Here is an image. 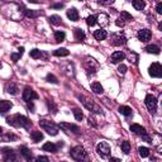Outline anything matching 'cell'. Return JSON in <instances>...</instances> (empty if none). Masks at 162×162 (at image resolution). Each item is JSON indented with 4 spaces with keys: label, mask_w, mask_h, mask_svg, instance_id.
Segmentation results:
<instances>
[{
    "label": "cell",
    "mask_w": 162,
    "mask_h": 162,
    "mask_svg": "<svg viewBox=\"0 0 162 162\" xmlns=\"http://www.w3.org/2000/svg\"><path fill=\"white\" fill-rule=\"evenodd\" d=\"M3 13L8 18H10L13 20H20L24 17V14H25L23 5L14 4V3H8V4H6L3 8Z\"/></svg>",
    "instance_id": "1"
},
{
    "label": "cell",
    "mask_w": 162,
    "mask_h": 162,
    "mask_svg": "<svg viewBox=\"0 0 162 162\" xmlns=\"http://www.w3.org/2000/svg\"><path fill=\"white\" fill-rule=\"evenodd\" d=\"M6 123L13 125V127H17V128H25V129H29L32 127V122L24 115H20V114H15L13 117H8L6 118Z\"/></svg>",
    "instance_id": "2"
},
{
    "label": "cell",
    "mask_w": 162,
    "mask_h": 162,
    "mask_svg": "<svg viewBox=\"0 0 162 162\" xmlns=\"http://www.w3.org/2000/svg\"><path fill=\"white\" fill-rule=\"evenodd\" d=\"M84 68H85V71L90 75H94L96 74V71L99 70V63L98 61L93 57H90V56H86L85 58H84Z\"/></svg>",
    "instance_id": "3"
},
{
    "label": "cell",
    "mask_w": 162,
    "mask_h": 162,
    "mask_svg": "<svg viewBox=\"0 0 162 162\" xmlns=\"http://www.w3.org/2000/svg\"><path fill=\"white\" fill-rule=\"evenodd\" d=\"M39 125H41L42 129H45L48 133V134H51V136L58 134V125H56L53 122H50V121H47V119H41Z\"/></svg>",
    "instance_id": "4"
},
{
    "label": "cell",
    "mask_w": 162,
    "mask_h": 162,
    "mask_svg": "<svg viewBox=\"0 0 162 162\" xmlns=\"http://www.w3.org/2000/svg\"><path fill=\"white\" fill-rule=\"evenodd\" d=\"M79 99L82 101L84 105H85V108L89 109L90 111H94V113H96V114H103V109L96 103H94L93 100H90V99H88V98L82 96V95L79 96Z\"/></svg>",
    "instance_id": "5"
},
{
    "label": "cell",
    "mask_w": 162,
    "mask_h": 162,
    "mask_svg": "<svg viewBox=\"0 0 162 162\" xmlns=\"http://www.w3.org/2000/svg\"><path fill=\"white\" fill-rule=\"evenodd\" d=\"M58 128H61L65 133H67V134H75V136H79L81 133V129L79 128L77 125L75 124H71V123H66V122H61Z\"/></svg>",
    "instance_id": "6"
},
{
    "label": "cell",
    "mask_w": 162,
    "mask_h": 162,
    "mask_svg": "<svg viewBox=\"0 0 162 162\" xmlns=\"http://www.w3.org/2000/svg\"><path fill=\"white\" fill-rule=\"evenodd\" d=\"M70 154L75 161H82V160H86V151L82 146H76L74 148H71L70 151Z\"/></svg>",
    "instance_id": "7"
},
{
    "label": "cell",
    "mask_w": 162,
    "mask_h": 162,
    "mask_svg": "<svg viewBox=\"0 0 162 162\" xmlns=\"http://www.w3.org/2000/svg\"><path fill=\"white\" fill-rule=\"evenodd\" d=\"M96 152L101 158H108L110 156V147L107 142H100L96 146Z\"/></svg>",
    "instance_id": "8"
},
{
    "label": "cell",
    "mask_w": 162,
    "mask_h": 162,
    "mask_svg": "<svg viewBox=\"0 0 162 162\" xmlns=\"http://www.w3.org/2000/svg\"><path fill=\"white\" fill-rule=\"evenodd\" d=\"M146 107L147 109H148L150 113H152V114H154L157 110V99L156 96H153L152 94H148L146 96Z\"/></svg>",
    "instance_id": "9"
},
{
    "label": "cell",
    "mask_w": 162,
    "mask_h": 162,
    "mask_svg": "<svg viewBox=\"0 0 162 162\" xmlns=\"http://www.w3.org/2000/svg\"><path fill=\"white\" fill-rule=\"evenodd\" d=\"M148 72L152 77H157V79H160V77L162 76V66L158 62H153L148 68Z\"/></svg>",
    "instance_id": "10"
},
{
    "label": "cell",
    "mask_w": 162,
    "mask_h": 162,
    "mask_svg": "<svg viewBox=\"0 0 162 162\" xmlns=\"http://www.w3.org/2000/svg\"><path fill=\"white\" fill-rule=\"evenodd\" d=\"M38 99V94L34 91L33 89L31 88H25L24 91H23V100L24 101H33V100H36Z\"/></svg>",
    "instance_id": "11"
},
{
    "label": "cell",
    "mask_w": 162,
    "mask_h": 162,
    "mask_svg": "<svg viewBox=\"0 0 162 162\" xmlns=\"http://www.w3.org/2000/svg\"><path fill=\"white\" fill-rule=\"evenodd\" d=\"M110 41L113 46H123L127 43V38L122 34H111Z\"/></svg>",
    "instance_id": "12"
},
{
    "label": "cell",
    "mask_w": 162,
    "mask_h": 162,
    "mask_svg": "<svg viewBox=\"0 0 162 162\" xmlns=\"http://www.w3.org/2000/svg\"><path fill=\"white\" fill-rule=\"evenodd\" d=\"M151 37H152V32L150 29H142L138 32V39L141 42H144L146 43V42H148L151 39Z\"/></svg>",
    "instance_id": "13"
},
{
    "label": "cell",
    "mask_w": 162,
    "mask_h": 162,
    "mask_svg": "<svg viewBox=\"0 0 162 162\" xmlns=\"http://www.w3.org/2000/svg\"><path fill=\"white\" fill-rule=\"evenodd\" d=\"M2 151H3V153H4V157H3L4 161L9 162V161H15V160H17L15 154H14V152H13L12 148H8V147H5V148H3Z\"/></svg>",
    "instance_id": "14"
},
{
    "label": "cell",
    "mask_w": 162,
    "mask_h": 162,
    "mask_svg": "<svg viewBox=\"0 0 162 162\" xmlns=\"http://www.w3.org/2000/svg\"><path fill=\"white\" fill-rule=\"evenodd\" d=\"M96 23H99L101 27H107L109 24V17L105 13L98 14L96 15Z\"/></svg>",
    "instance_id": "15"
},
{
    "label": "cell",
    "mask_w": 162,
    "mask_h": 162,
    "mask_svg": "<svg viewBox=\"0 0 162 162\" xmlns=\"http://www.w3.org/2000/svg\"><path fill=\"white\" fill-rule=\"evenodd\" d=\"M124 57H125V55L123 52L117 51V52H114V53L111 55L110 61H111V63H119V62H122L124 60Z\"/></svg>",
    "instance_id": "16"
},
{
    "label": "cell",
    "mask_w": 162,
    "mask_h": 162,
    "mask_svg": "<svg viewBox=\"0 0 162 162\" xmlns=\"http://www.w3.org/2000/svg\"><path fill=\"white\" fill-rule=\"evenodd\" d=\"M131 132L134 133V134H137V136H142L146 133V129L139 124H132L131 125Z\"/></svg>",
    "instance_id": "17"
},
{
    "label": "cell",
    "mask_w": 162,
    "mask_h": 162,
    "mask_svg": "<svg viewBox=\"0 0 162 162\" xmlns=\"http://www.w3.org/2000/svg\"><path fill=\"white\" fill-rule=\"evenodd\" d=\"M13 108V103L8 100H2L0 101V113H6Z\"/></svg>",
    "instance_id": "18"
},
{
    "label": "cell",
    "mask_w": 162,
    "mask_h": 162,
    "mask_svg": "<svg viewBox=\"0 0 162 162\" xmlns=\"http://www.w3.org/2000/svg\"><path fill=\"white\" fill-rule=\"evenodd\" d=\"M42 150H43L45 152L56 153V152H57V150H58V147L56 146V144H53V143H51V142H47V143H45V144H43V147H42Z\"/></svg>",
    "instance_id": "19"
},
{
    "label": "cell",
    "mask_w": 162,
    "mask_h": 162,
    "mask_svg": "<svg viewBox=\"0 0 162 162\" xmlns=\"http://www.w3.org/2000/svg\"><path fill=\"white\" fill-rule=\"evenodd\" d=\"M42 14H43V13H42L41 10H36V9H28V10H25V15L28 18H31V19H36V18L41 17Z\"/></svg>",
    "instance_id": "20"
},
{
    "label": "cell",
    "mask_w": 162,
    "mask_h": 162,
    "mask_svg": "<svg viewBox=\"0 0 162 162\" xmlns=\"http://www.w3.org/2000/svg\"><path fill=\"white\" fill-rule=\"evenodd\" d=\"M66 14H67V18H68V19H71L72 22H77V20H79V12H77L75 8L68 9Z\"/></svg>",
    "instance_id": "21"
},
{
    "label": "cell",
    "mask_w": 162,
    "mask_h": 162,
    "mask_svg": "<svg viewBox=\"0 0 162 162\" xmlns=\"http://www.w3.org/2000/svg\"><path fill=\"white\" fill-rule=\"evenodd\" d=\"M94 37L98 41H104L105 38L108 37V33H107V31H104V29H98V31L94 32Z\"/></svg>",
    "instance_id": "22"
},
{
    "label": "cell",
    "mask_w": 162,
    "mask_h": 162,
    "mask_svg": "<svg viewBox=\"0 0 162 162\" xmlns=\"http://www.w3.org/2000/svg\"><path fill=\"white\" fill-rule=\"evenodd\" d=\"M19 151H20V153H22V156H23L27 161H31V160H32V152H31L29 150H28L25 146H22V147H20Z\"/></svg>",
    "instance_id": "23"
},
{
    "label": "cell",
    "mask_w": 162,
    "mask_h": 162,
    "mask_svg": "<svg viewBox=\"0 0 162 162\" xmlns=\"http://www.w3.org/2000/svg\"><path fill=\"white\" fill-rule=\"evenodd\" d=\"M144 51L147 53H153V55H160V47L156 46V45H148L146 48H144Z\"/></svg>",
    "instance_id": "24"
},
{
    "label": "cell",
    "mask_w": 162,
    "mask_h": 162,
    "mask_svg": "<svg viewBox=\"0 0 162 162\" xmlns=\"http://www.w3.org/2000/svg\"><path fill=\"white\" fill-rule=\"evenodd\" d=\"M74 33H75V39L76 41L81 42V41L85 39V33H84V31L81 29V28H75Z\"/></svg>",
    "instance_id": "25"
},
{
    "label": "cell",
    "mask_w": 162,
    "mask_h": 162,
    "mask_svg": "<svg viewBox=\"0 0 162 162\" xmlns=\"http://www.w3.org/2000/svg\"><path fill=\"white\" fill-rule=\"evenodd\" d=\"M18 86L15 85V84H13V82H10V84H8V86H6V93H9V94H12V95H18Z\"/></svg>",
    "instance_id": "26"
},
{
    "label": "cell",
    "mask_w": 162,
    "mask_h": 162,
    "mask_svg": "<svg viewBox=\"0 0 162 162\" xmlns=\"http://www.w3.org/2000/svg\"><path fill=\"white\" fill-rule=\"evenodd\" d=\"M91 90H93V93H95V94H101L104 91L101 84H99V82H93L91 84Z\"/></svg>",
    "instance_id": "27"
},
{
    "label": "cell",
    "mask_w": 162,
    "mask_h": 162,
    "mask_svg": "<svg viewBox=\"0 0 162 162\" xmlns=\"http://www.w3.org/2000/svg\"><path fill=\"white\" fill-rule=\"evenodd\" d=\"M31 138L33 139V142H41L43 139V133L42 132H32L31 133Z\"/></svg>",
    "instance_id": "28"
},
{
    "label": "cell",
    "mask_w": 162,
    "mask_h": 162,
    "mask_svg": "<svg viewBox=\"0 0 162 162\" xmlns=\"http://www.w3.org/2000/svg\"><path fill=\"white\" fill-rule=\"evenodd\" d=\"M132 4H133V6H134L136 10H143L144 6H146V3L143 2V0H133Z\"/></svg>",
    "instance_id": "29"
},
{
    "label": "cell",
    "mask_w": 162,
    "mask_h": 162,
    "mask_svg": "<svg viewBox=\"0 0 162 162\" xmlns=\"http://www.w3.org/2000/svg\"><path fill=\"white\" fill-rule=\"evenodd\" d=\"M66 38V33L65 32H62V31H57L55 33V39L57 43H61V42H63Z\"/></svg>",
    "instance_id": "30"
},
{
    "label": "cell",
    "mask_w": 162,
    "mask_h": 162,
    "mask_svg": "<svg viewBox=\"0 0 162 162\" xmlns=\"http://www.w3.org/2000/svg\"><path fill=\"white\" fill-rule=\"evenodd\" d=\"M55 56H57V57H63V56H68L70 55V51L67 48H58V50H56L53 52Z\"/></svg>",
    "instance_id": "31"
},
{
    "label": "cell",
    "mask_w": 162,
    "mask_h": 162,
    "mask_svg": "<svg viewBox=\"0 0 162 162\" xmlns=\"http://www.w3.org/2000/svg\"><path fill=\"white\" fill-rule=\"evenodd\" d=\"M48 20H50V23L53 25H60L62 23V18L60 15H51L48 18Z\"/></svg>",
    "instance_id": "32"
},
{
    "label": "cell",
    "mask_w": 162,
    "mask_h": 162,
    "mask_svg": "<svg viewBox=\"0 0 162 162\" xmlns=\"http://www.w3.org/2000/svg\"><path fill=\"white\" fill-rule=\"evenodd\" d=\"M121 148H122V152L128 154L131 152V143L128 142V141H123V142L121 143Z\"/></svg>",
    "instance_id": "33"
},
{
    "label": "cell",
    "mask_w": 162,
    "mask_h": 162,
    "mask_svg": "<svg viewBox=\"0 0 162 162\" xmlns=\"http://www.w3.org/2000/svg\"><path fill=\"white\" fill-rule=\"evenodd\" d=\"M29 56H31L32 58H34V60H38V58H41V57H42V51H39L38 48H34V50H32V51H31Z\"/></svg>",
    "instance_id": "34"
},
{
    "label": "cell",
    "mask_w": 162,
    "mask_h": 162,
    "mask_svg": "<svg viewBox=\"0 0 162 162\" xmlns=\"http://www.w3.org/2000/svg\"><path fill=\"white\" fill-rule=\"evenodd\" d=\"M119 111L122 113L123 115H125V117H129V115H132V109L129 108V107H125V105H123V107H121L119 108Z\"/></svg>",
    "instance_id": "35"
},
{
    "label": "cell",
    "mask_w": 162,
    "mask_h": 162,
    "mask_svg": "<svg viewBox=\"0 0 162 162\" xmlns=\"http://www.w3.org/2000/svg\"><path fill=\"white\" fill-rule=\"evenodd\" d=\"M138 152H139V156L141 157H148L150 156V150L147 148V147H139Z\"/></svg>",
    "instance_id": "36"
},
{
    "label": "cell",
    "mask_w": 162,
    "mask_h": 162,
    "mask_svg": "<svg viewBox=\"0 0 162 162\" xmlns=\"http://www.w3.org/2000/svg\"><path fill=\"white\" fill-rule=\"evenodd\" d=\"M121 19L124 20V22H131V20H133V17L128 12H122L121 13Z\"/></svg>",
    "instance_id": "37"
},
{
    "label": "cell",
    "mask_w": 162,
    "mask_h": 162,
    "mask_svg": "<svg viewBox=\"0 0 162 162\" xmlns=\"http://www.w3.org/2000/svg\"><path fill=\"white\" fill-rule=\"evenodd\" d=\"M74 115H75L76 121H82V118H84V114L80 109H74Z\"/></svg>",
    "instance_id": "38"
},
{
    "label": "cell",
    "mask_w": 162,
    "mask_h": 162,
    "mask_svg": "<svg viewBox=\"0 0 162 162\" xmlns=\"http://www.w3.org/2000/svg\"><path fill=\"white\" fill-rule=\"evenodd\" d=\"M86 23H88V25H90V27L95 25V24H96V15H90V17L86 19Z\"/></svg>",
    "instance_id": "39"
},
{
    "label": "cell",
    "mask_w": 162,
    "mask_h": 162,
    "mask_svg": "<svg viewBox=\"0 0 162 162\" xmlns=\"http://www.w3.org/2000/svg\"><path fill=\"white\" fill-rule=\"evenodd\" d=\"M46 80H47L48 82H52V84H57V82H58L57 77H56L55 75H52V74H48L47 77H46Z\"/></svg>",
    "instance_id": "40"
},
{
    "label": "cell",
    "mask_w": 162,
    "mask_h": 162,
    "mask_svg": "<svg viewBox=\"0 0 162 162\" xmlns=\"http://www.w3.org/2000/svg\"><path fill=\"white\" fill-rule=\"evenodd\" d=\"M47 105H48V109H50L53 113V114L57 113V107H56V104L53 101H47Z\"/></svg>",
    "instance_id": "41"
},
{
    "label": "cell",
    "mask_w": 162,
    "mask_h": 162,
    "mask_svg": "<svg viewBox=\"0 0 162 162\" xmlns=\"http://www.w3.org/2000/svg\"><path fill=\"white\" fill-rule=\"evenodd\" d=\"M128 58H129V61H131V62H133V63H134V65H137V61H138V56H137L134 52L129 53V55H128Z\"/></svg>",
    "instance_id": "42"
},
{
    "label": "cell",
    "mask_w": 162,
    "mask_h": 162,
    "mask_svg": "<svg viewBox=\"0 0 162 162\" xmlns=\"http://www.w3.org/2000/svg\"><path fill=\"white\" fill-rule=\"evenodd\" d=\"M115 0H98V3L99 4H101V5H105V6H109V5H111L113 3H114Z\"/></svg>",
    "instance_id": "43"
},
{
    "label": "cell",
    "mask_w": 162,
    "mask_h": 162,
    "mask_svg": "<svg viewBox=\"0 0 162 162\" xmlns=\"http://www.w3.org/2000/svg\"><path fill=\"white\" fill-rule=\"evenodd\" d=\"M141 137H142V139H143V141H146L147 143H152V138H151L148 134H147V132L144 133V134H142V136H141Z\"/></svg>",
    "instance_id": "44"
},
{
    "label": "cell",
    "mask_w": 162,
    "mask_h": 162,
    "mask_svg": "<svg viewBox=\"0 0 162 162\" xmlns=\"http://www.w3.org/2000/svg\"><path fill=\"white\" fill-rule=\"evenodd\" d=\"M20 57H22V55H20V53H12V55H10V58H12L14 62H17Z\"/></svg>",
    "instance_id": "45"
},
{
    "label": "cell",
    "mask_w": 162,
    "mask_h": 162,
    "mask_svg": "<svg viewBox=\"0 0 162 162\" xmlns=\"http://www.w3.org/2000/svg\"><path fill=\"white\" fill-rule=\"evenodd\" d=\"M118 71L121 72V74H125V72H127V66H125V65H123V63H122V65H119Z\"/></svg>",
    "instance_id": "46"
},
{
    "label": "cell",
    "mask_w": 162,
    "mask_h": 162,
    "mask_svg": "<svg viewBox=\"0 0 162 162\" xmlns=\"http://www.w3.org/2000/svg\"><path fill=\"white\" fill-rule=\"evenodd\" d=\"M115 23H117L118 27H124V24H125V22H124V20H122L121 18L117 19V22H115Z\"/></svg>",
    "instance_id": "47"
},
{
    "label": "cell",
    "mask_w": 162,
    "mask_h": 162,
    "mask_svg": "<svg viewBox=\"0 0 162 162\" xmlns=\"http://www.w3.org/2000/svg\"><path fill=\"white\" fill-rule=\"evenodd\" d=\"M36 161H38V162H41V161H43V162H48V157L39 156V157H37V158H36Z\"/></svg>",
    "instance_id": "48"
},
{
    "label": "cell",
    "mask_w": 162,
    "mask_h": 162,
    "mask_svg": "<svg viewBox=\"0 0 162 162\" xmlns=\"http://www.w3.org/2000/svg\"><path fill=\"white\" fill-rule=\"evenodd\" d=\"M156 12L158 14H162V3H158L157 6H156Z\"/></svg>",
    "instance_id": "49"
},
{
    "label": "cell",
    "mask_w": 162,
    "mask_h": 162,
    "mask_svg": "<svg viewBox=\"0 0 162 162\" xmlns=\"http://www.w3.org/2000/svg\"><path fill=\"white\" fill-rule=\"evenodd\" d=\"M52 8L53 9H61V8H63V4H55V5H52Z\"/></svg>",
    "instance_id": "50"
},
{
    "label": "cell",
    "mask_w": 162,
    "mask_h": 162,
    "mask_svg": "<svg viewBox=\"0 0 162 162\" xmlns=\"http://www.w3.org/2000/svg\"><path fill=\"white\" fill-rule=\"evenodd\" d=\"M27 104H28V109H29V110H34V105H33L32 101H28Z\"/></svg>",
    "instance_id": "51"
},
{
    "label": "cell",
    "mask_w": 162,
    "mask_h": 162,
    "mask_svg": "<svg viewBox=\"0 0 162 162\" xmlns=\"http://www.w3.org/2000/svg\"><path fill=\"white\" fill-rule=\"evenodd\" d=\"M15 138H17L15 136H13V134H8V136L5 137V141H8V139H15Z\"/></svg>",
    "instance_id": "52"
},
{
    "label": "cell",
    "mask_w": 162,
    "mask_h": 162,
    "mask_svg": "<svg viewBox=\"0 0 162 162\" xmlns=\"http://www.w3.org/2000/svg\"><path fill=\"white\" fill-rule=\"evenodd\" d=\"M19 52L18 53H20V55H23L24 53V47H19V50H18Z\"/></svg>",
    "instance_id": "53"
},
{
    "label": "cell",
    "mask_w": 162,
    "mask_h": 162,
    "mask_svg": "<svg viewBox=\"0 0 162 162\" xmlns=\"http://www.w3.org/2000/svg\"><path fill=\"white\" fill-rule=\"evenodd\" d=\"M28 2H29V3H41L42 0H28Z\"/></svg>",
    "instance_id": "54"
},
{
    "label": "cell",
    "mask_w": 162,
    "mask_h": 162,
    "mask_svg": "<svg viewBox=\"0 0 162 162\" xmlns=\"http://www.w3.org/2000/svg\"><path fill=\"white\" fill-rule=\"evenodd\" d=\"M110 161H114V162H119V161H121V160H119V158H115V157H113V158H110Z\"/></svg>",
    "instance_id": "55"
},
{
    "label": "cell",
    "mask_w": 162,
    "mask_h": 162,
    "mask_svg": "<svg viewBox=\"0 0 162 162\" xmlns=\"http://www.w3.org/2000/svg\"><path fill=\"white\" fill-rule=\"evenodd\" d=\"M2 133H3V129H2V128H0V136H2Z\"/></svg>",
    "instance_id": "56"
},
{
    "label": "cell",
    "mask_w": 162,
    "mask_h": 162,
    "mask_svg": "<svg viewBox=\"0 0 162 162\" xmlns=\"http://www.w3.org/2000/svg\"><path fill=\"white\" fill-rule=\"evenodd\" d=\"M0 68H2V63H0Z\"/></svg>",
    "instance_id": "57"
}]
</instances>
